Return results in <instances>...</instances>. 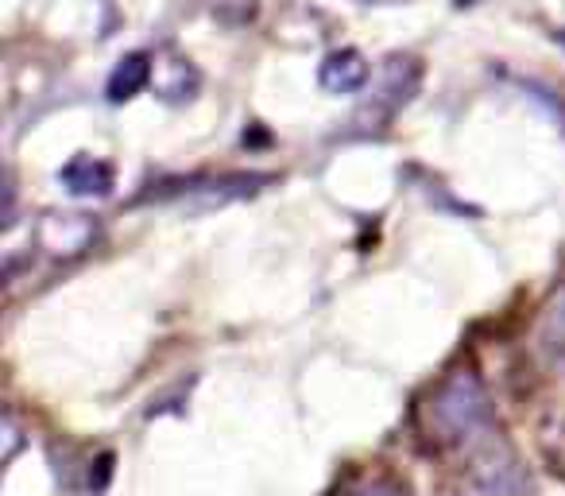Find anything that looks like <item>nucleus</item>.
Returning <instances> with one entry per match:
<instances>
[{"mask_svg":"<svg viewBox=\"0 0 565 496\" xmlns=\"http://www.w3.org/2000/svg\"><path fill=\"white\" fill-rule=\"evenodd\" d=\"M418 431L434 450H469L492 442L495 411L472 369H454L418 403Z\"/></svg>","mask_w":565,"mask_h":496,"instance_id":"obj_1","label":"nucleus"},{"mask_svg":"<svg viewBox=\"0 0 565 496\" xmlns=\"http://www.w3.org/2000/svg\"><path fill=\"white\" fill-rule=\"evenodd\" d=\"M361 4H403V0H361Z\"/></svg>","mask_w":565,"mask_h":496,"instance_id":"obj_11","label":"nucleus"},{"mask_svg":"<svg viewBox=\"0 0 565 496\" xmlns=\"http://www.w3.org/2000/svg\"><path fill=\"white\" fill-rule=\"evenodd\" d=\"M554 40H557V43H562V48H565V28H557V32H554Z\"/></svg>","mask_w":565,"mask_h":496,"instance_id":"obj_12","label":"nucleus"},{"mask_svg":"<svg viewBox=\"0 0 565 496\" xmlns=\"http://www.w3.org/2000/svg\"><path fill=\"white\" fill-rule=\"evenodd\" d=\"M267 182H275V175L267 171H236V175H190V179H167L156 190H148L143 198H156V202H190V198H202V205H225L236 198H248L256 190H264ZM140 198V202H143Z\"/></svg>","mask_w":565,"mask_h":496,"instance_id":"obj_2","label":"nucleus"},{"mask_svg":"<svg viewBox=\"0 0 565 496\" xmlns=\"http://www.w3.org/2000/svg\"><path fill=\"white\" fill-rule=\"evenodd\" d=\"M539 353L550 365H565V287H557V295L539 318Z\"/></svg>","mask_w":565,"mask_h":496,"instance_id":"obj_8","label":"nucleus"},{"mask_svg":"<svg viewBox=\"0 0 565 496\" xmlns=\"http://www.w3.org/2000/svg\"><path fill=\"white\" fill-rule=\"evenodd\" d=\"M542 454H546L550 469L565 477V415L554 419V423L542 431Z\"/></svg>","mask_w":565,"mask_h":496,"instance_id":"obj_10","label":"nucleus"},{"mask_svg":"<svg viewBox=\"0 0 565 496\" xmlns=\"http://www.w3.org/2000/svg\"><path fill=\"white\" fill-rule=\"evenodd\" d=\"M372 78V66L369 59L361 55L356 48H338L322 59L318 66V86L326 94H361Z\"/></svg>","mask_w":565,"mask_h":496,"instance_id":"obj_4","label":"nucleus"},{"mask_svg":"<svg viewBox=\"0 0 565 496\" xmlns=\"http://www.w3.org/2000/svg\"><path fill=\"white\" fill-rule=\"evenodd\" d=\"M454 496H531V477L508 446H488Z\"/></svg>","mask_w":565,"mask_h":496,"instance_id":"obj_3","label":"nucleus"},{"mask_svg":"<svg viewBox=\"0 0 565 496\" xmlns=\"http://www.w3.org/2000/svg\"><path fill=\"white\" fill-rule=\"evenodd\" d=\"M58 182L71 190L74 198H105L117 187V175L105 159L97 156H74L71 163L58 171Z\"/></svg>","mask_w":565,"mask_h":496,"instance_id":"obj_5","label":"nucleus"},{"mask_svg":"<svg viewBox=\"0 0 565 496\" xmlns=\"http://www.w3.org/2000/svg\"><path fill=\"white\" fill-rule=\"evenodd\" d=\"M148 82H151V55L148 51H132V55H125L113 66L109 82H105V97H109L113 105H125V102H132Z\"/></svg>","mask_w":565,"mask_h":496,"instance_id":"obj_7","label":"nucleus"},{"mask_svg":"<svg viewBox=\"0 0 565 496\" xmlns=\"http://www.w3.org/2000/svg\"><path fill=\"white\" fill-rule=\"evenodd\" d=\"M418 78H423V66H418V59H411V55L387 59L384 82H380V94H376V105L387 113V117H392L395 109H403V105L411 102V94L418 89Z\"/></svg>","mask_w":565,"mask_h":496,"instance_id":"obj_6","label":"nucleus"},{"mask_svg":"<svg viewBox=\"0 0 565 496\" xmlns=\"http://www.w3.org/2000/svg\"><path fill=\"white\" fill-rule=\"evenodd\" d=\"M338 496H411L407 481L387 469H356L341 481Z\"/></svg>","mask_w":565,"mask_h":496,"instance_id":"obj_9","label":"nucleus"}]
</instances>
